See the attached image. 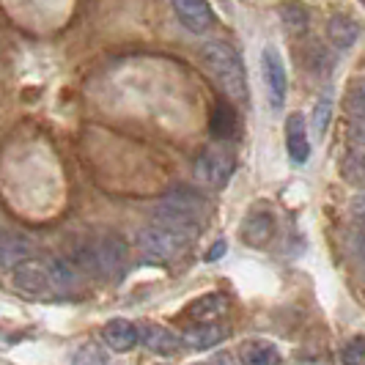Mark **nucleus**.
Segmentation results:
<instances>
[{
	"label": "nucleus",
	"instance_id": "21",
	"mask_svg": "<svg viewBox=\"0 0 365 365\" xmlns=\"http://www.w3.org/2000/svg\"><path fill=\"white\" fill-rule=\"evenodd\" d=\"M344 173L351 184L357 187H365V154L360 151H349L346 163H344Z\"/></svg>",
	"mask_w": 365,
	"mask_h": 365
},
{
	"label": "nucleus",
	"instance_id": "19",
	"mask_svg": "<svg viewBox=\"0 0 365 365\" xmlns=\"http://www.w3.org/2000/svg\"><path fill=\"white\" fill-rule=\"evenodd\" d=\"M209 129L217 140H228L234 132H237V113L228 102H220L215 113H212V121H209Z\"/></svg>",
	"mask_w": 365,
	"mask_h": 365
},
{
	"label": "nucleus",
	"instance_id": "16",
	"mask_svg": "<svg viewBox=\"0 0 365 365\" xmlns=\"http://www.w3.org/2000/svg\"><path fill=\"white\" fill-rule=\"evenodd\" d=\"M242 363L245 365H280V349L274 346L272 341H264V338H253L242 346Z\"/></svg>",
	"mask_w": 365,
	"mask_h": 365
},
{
	"label": "nucleus",
	"instance_id": "11",
	"mask_svg": "<svg viewBox=\"0 0 365 365\" xmlns=\"http://www.w3.org/2000/svg\"><path fill=\"white\" fill-rule=\"evenodd\" d=\"M140 335V344L151 351V354H160V357H173L182 351V338L173 332V329L163 327V324H140L138 327Z\"/></svg>",
	"mask_w": 365,
	"mask_h": 365
},
{
	"label": "nucleus",
	"instance_id": "22",
	"mask_svg": "<svg viewBox=\"0 0 365 365\" xmlns=\"http://www.w3.org/2000/svg\"><path fill=\"white\" fill-rule=\"evenodd\" d=\"M341 363L344 365H365V335H357L346 341V346L341 351Z\"/></svg>",
	"mask_w": 365,
	"mask_h": 365
},
{
	"label": "nucleus",
	"instance_id": "30",
	"mask_svg": "<svg viewBox=\"0 0 365 365\" xmlns=\"http://www.w3.org/2000/svg\"><path fill=\"white\" fill-rule=\"evenodd\" d=\"M363 86H365V80H363Z\"/></svg>",
	"mask_w": 365,
	"mask_h": 365
},
{
	"label": "nucleus",
	"instance_id": "15",
	"mask_svg": "<svg viewBox=\"0 0 365 365\" xmlns=\"http://www.w3.org/2000/svg\"><path fill=\"white\" fill-rule=\"evenodd\" d=\"M225 335H228V327L206 322V324H195V327H190L184 332L182 346L192 349V351H206V349H215L217 344H222Z\"/></svg>",
	"mask_w": 365,
	"mask_h": 365
},
{
	"label": "nucleus",
	"instance_id": "18",
	"mask_svg": "<svg viewBox=\"0 0 365 365\" xmlns=\"http://www.w3.org/2000/svg\"><path fill=\"white\" fill-rule=\"evenodd\" d=\"M327 36H329V41L338 47V50H346V47H351V44L357 41V36H360V25H357L351 17H346V14L329 17Z\"/></svg>",
	"mask_w": 365,
	"mask_h": 365
},
{
	"label": "nucleus",
	"instance_id": "7",
	"mask_svg": "<svg viewBox=\"0 0 365 365\" xmlns=\"http://www.w3.org/2000/svg\"><path fill=\"white\" fill-rule=\"evenodd\" d=\"M11 283H14L17 292L28 294L34 299L53 294V283H50V272H47L44 258H28L19 267H14L11 269Z\"/></svg>",
	"mask_w": 365,
	"mask_h": 365
},
{
	"label": "nucleus",
	"instance_id": "27",
	"mask_svg": "<svg viewBox=\"0 0 365 365\" xmlns=\"http://www.w3.org/2000/svg\"><path fill=\"white\" fill-rule=\"evenodd\" d=\"M351 253H354L357 264L363 267V272H365V231H357V234L351 237Z\"/></svg>",
	"mask_w": 365,
	"mask_h": 365
},
{
	"label": "nucleus",
	"instance_id": "4",
	"mask_svg": "<svg viewBox=\"0 0 365 365\" xmlns=\"http://www.w3.org/2000/svg\"><path fill=\"white\" fill-rule=\"evenodd\" d=\"M192 239L182 237L176 231H168L163 225H148L138 231V247L148 261H173L187 250Z\"/></svg>",
	"mask_w": 365,
	"mask_h": 365
},
{
	"label": "nucleus",
	"instance_id": "2",
	"mask_svg": "<svg viewBox=\"0 0 365 365\" xmlns=\"http://www.w3.org/2000/svg\"><path fill=\"white\" fill-rule=\"evenodd\" d=\"M201 58L203 63H206V69H209V74L215 77V83L231 99H237V102L247 99L245 63H242V58H239V53L231 44H225V41H206L201 50Z\"/></svg>",
	"mask_w": 365,
	"mask_h": 365
},
{
	"label": "nucleus",
	"instance_id": "12",
	"mask_svg": "<svg viewBox=\"0 0 365 365\" xmlns=\"http://www.w3.org/2000/svg\"><path fill=\"white\" fill-rule=\"evenodd\" d=\"M102 341H105L108 349H113V351L127 354V351H132V349L140 344L138 324H132L127 319H110L108 324L102 327Z\"/></svg>",
	"mask_w": 365,
	"mask_h": 365
},
{
	"label": "nucleus",
	"instance_id": "25",
	"mask_svg": "<svg viewBox=\"0 0 365 365\" xmlns=\"http://www.w3.org/2000/svg\"><path fill=\"white\" fill-rule=\"evenodd\" d=\"M349 215H351V220L357 222V228L365 231V192H360V195L351 198V203H349Z\"/></svg>",
	"mask_w": 365,
	"mask_h": 365
},
{
	"label": "nucleus",
	"instance_id": "28",
	"mask_svg": "<svg viewBox=\"0 0 365 365\" xmlns=\"http://www.w3.org/2000/svg\"><path fill=\"white\" fill-rule=\"evenodd\" d=\"M198 365H239V363L231 351H217L215 357H209L206 363H198Z\"/></svg>",
	"mask_w": 365,
	"mask_h": 365
},
{
	"label": "nucleus",
	"instance_id": "1",
	"mask_svg": "<svg viewBox=\"0 0 365 365\" xmlns=\"http://www.w3.org/2000/svg\"><path fill=\"white\" fill-rule=\"evenodd\" d=\"M154 225H163L168 231H176L187 239H195L201 231L203 198L192 190H173L151 212Z\"/></svg>",
	"mask_w": 365,
	"mask_h": 365
},
{
	"label": "nucleus",
	"instance_id": "5",
	"mask_svg": "<svg viewBox=\"0 0 365 365\" xmlns=\"http://www.w3.org/2000/svg\"><path fill=\"white\" fill-rule=\"evenodd\" d=\"M261 80L267 88L269 108L283 110L286 99H289V74H286V63L280 58V50L274 44H267L261 50Z\"/></svg>",
	"mask_w": 365,
	"mask_h": 365
},
{
	"label": "nucleus",
	"instance_id": "23",
	"mask_svg": "<svg viewBox=\"0 0 365 365\" xmlns=\"http://www.w3.org/2000/svg\"><path fill=\"white\" fill-rule=\"evenodd\" d=\"M329 115H332V102H329V96H322L316 102V108H313V132H316V138H322L327 132Z\"/></svg>",
	"mask_w": 365,
	"mask_h": 365
},
{
	"label": "nucleus",
	"instance_id": "24",
	"mask_svg": "<svg viewBox=\"0 0 365 365\" xmlns=\"http://www.w3.org/2000/svg\"><path fill=\"white\" fill-rule=\"evenodd\" d=\"M349 113L357 124H365V86L360 83L354 91L349 93Z\"/></svg>",
	"mask_w": 365,
	"mask_h": 365
},
{
	"label": "nucleus",
	"instance_id": "8",
	"mask_svg": "<svg viewBox=\"0 0 365 365\" xmlns=\"http://www.w3.org/2000/svg\"><path fill=\"white\" fill-rule=\"evenodd\" d=\"M274 237V215L269 209L256 206L242 220V242L250 247H267Z\"/></svg>",
	"mask_w": 365,
	"mask_h": 365
},
{
	"label": "nucleus",
	"instance_id": "6",
	"mask_svg": "<svg viewBox=\"0 0 365 365\" xmlns=\"http://www.w3.org/2000/svg\"><path fill=\"white\" fill-rule=\"evenodd\" d=\"M234 173V157L225 148H206L201 157L195 160V179L203 187L222 190Z\"/></svg>",
	"mask_w": 365,
	"mask_h": 365
},
{
	"label": "nucleus",
	"instance_id": "20",
	"mask_svg": "<svg viewBox=\"0 0 365 365\" xmlns=\"http://www.w3.org/2000/svg\"><path fill=\"white\" fill-rule=\"evenodd\" d=\"M72 365H108V351L96 344H83L74 351Z\"/></svg>",
	"mask_w": 365,
	"mask_h": 365
},
{
	"label": "nucleus",
	"instance_id": "9",
	"mask_svg": "<svg viewBox=\"0 0 365 365\" xmlns=\"http://www.w3.org/2000/svg\"><path fill=\"white\" fill-rule=\"evenodd\" d=\"M173 11L190 34H206L215 25V11L209 0H170Z\"/></svg>",
	"mask_w": 365,
	"mask_h": 365
},
{
	"label": "nucleus",
	"instance_id": "13",
	"mask_svg": "<svg viewBox=\"0 0 365 365\" xmlns=\"http://www.w3.org/2000/svg\"><path fill=\"white\" fill-rule=\"evenodd\" d=\"M286 151L294 165H305L311 160V140L305 132V118L302 113H294L286 121Z\"/></svg>",
	"mask_w": 365,
	"mask_h": 365
},
{
	"label": "nucleus",
	"instance_id": "3",
	"mask_svg": "<svg viewBox=\"0 0 365 365\" xmlns=\"http://www.w3.org/2000/svg\"><path fill=\"white\" fill-rule=\"evenodd\" d=\"M129 264V245L121 234H102L80 250V269L99 277H121Z\"/></svg>",
	"mask_w": 365,
	"mask_h": 365
},
{
	"label": "nucleus",
	"instance_id": "14",
	"mask_svg": "<svg viewBox=\"0 0 365 365\" xmlns=\"http://www.w3.org/2000/svg\"><path fill=\"white\" fill-rule=\"evenodd\" d=\"M47 272H50V283H53V294H69L80 286V267L63 256L44 258Z\"/></svg>",
	"mask_w": 365,
	"mask_h": 365
},
{
	"label": "nucleus",
	"instance_id": "10",
	"mask_svg": "<svg viewBox=\"0 0 365 365\" xmlns=\"http://www.w3.org/2000/svg\"><path fill=\"white\" fill-rule=\"evenodd\" d=\"M34 239L19 231H0V269H14L22 261L34 258Z\"/></svg>",
	"mask_w": 365,
	"mask_h": 365
},
{
	"label": "nucleus",
	"instance_id": "29",
	"mask_svg": "<svg viewBox=\"0 0 365 365\" xmlns=\"http://www.w3.org/2000/svg\"><path fill=\"white\" fill-rule=\"evenodd\" d=\"M225 247H228V245H225L222 239H220V242H215V245H212V250L206 253V261H217V258H222V253H225Z\"/></svg>",
	"mask_w": 365,
	"mask_h": 365
},
{
	"label": "nucleus",
	"instance_id": "26",
	"mask_svg": "<svg viewBox=\"0 0 365 365\" xmlns=\"http://www.w3.org/2000/svg\"><path fill=\"white\" fill-rule=\"evenodd\" d=\"M349 138H351V146H354V151H360V154H365V124H351V129H349Z\"/></svg>",
	"mask_w": 365,
	"mask_h": 365
},
{
	"label": "nucleus",
	"instance_id": "17",
	"mask_svg": "<svg viewBox=\"0 0 365 365\" xmlns=\"http://www.w3.org/2000/svg\"><path fill=\"white\" fill-rule=\"evenodd\" d=\"M220 313H225V297H222V294H203V297H198L195 302L187 305L184 316L206 324V322L217 319Z\"/></svg>",
	"mask_w": 365,
	"mask_h": 365
}]
</instances>
